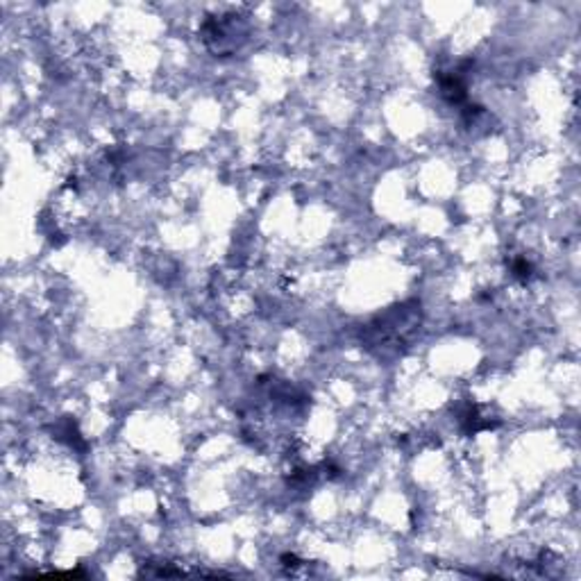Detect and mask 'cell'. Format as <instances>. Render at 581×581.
<instances>
[{
	"label": "cell",
	"mask_w": 581,
	"mask_h": 581,
	"mask_svg": "<svg viewBox=\"0 0 581 581\" xmlns=\"http://www.w3.org/2000/svg\"><path fill=\"white\" fill-rule=\"evenodd\" d=\"M422 311L420 302L409 300L398 306H390L384 314L375 316L364 329H361V341L366 348L379 352H398L399 348H407L413 337L420 329Z\"/></svg>",
	"instance_id": "obj_1"
},
{
	"label": "cell",
	"mask_w": 581,
	"mask_h": 581,
	"mask_svg": "<svg viewBox=\"0 0 581 581\" xmlns=\"http://www.w3.org/2000/svg\"><path fill=\"white\" fill-rule=\"evenodd\" d=\"M532 264L527 262V259H518V262H514V275L520 277V280L527 282L529 277H532Z\"/></svg>",
	"instance_id": "obj_2"
}]
</instances>
